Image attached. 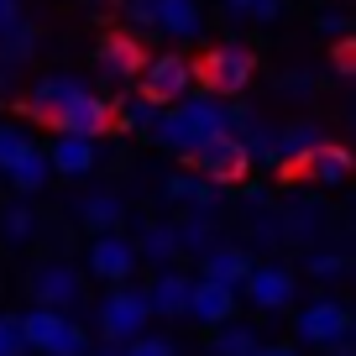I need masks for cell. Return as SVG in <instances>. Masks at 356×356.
I'll return each instance as SVG.
<instances>
[{
  "label": "cell",
  "mask_w": 356,
  "mask_h": 356,
  "mask_svg": "<svg viewBox=\"0 0 356 356\" xmlns=\"http://www.w3.org/2000/svg\"><path fill=\"white\" fill-rule=\"evenodd\" d=\"M136 267H142V257H136V241L126 231L89 236V252H84V273L89 278H100L105 289H111V283H131Z\"/></svg>",
  "instance_id": "52a82bcc"
},
{
  "label": "cell",
  "mask_w": 356,
  "mask_h": 356,
  "mask_svg": "<svg viewBox=\"0 0 356 356\" xmlns=\"http://www.w3.org/2000/svg\"><path fill=\"white\" fill-rule=\"evenodd\" d=\"M131 241H136V257H142V262H157V267H173V262H178L173 220H147L142 231L131 236Z\"/></svg>",
  "instance_id": "cb8c5ba5"
},
{
  "label": "cell",
  "mask_w": 356,
  "mask_h": 356,
  "mask_svg": "<svg viewBox=\"0 0 356 356\" xmlns=\"http://www.w3.org/2000/svg\"><path fill=\"white\" fill-rule=\"evenodd\" d=\"M0 173H6V184H11L16 194H42L47 184H53V163H47V147L26 142L22 152L11 157V163L0 168Z\"/></svg>",
  "instance_id": "e0dca14e"
},
{
  "label": "cell",
  "mask_w": 356,
  "mask_h": 356,
  "mask_svg": "<svg viewBox=\"0 0 356 356\" xmlns=\"http://www.w3.org/2000/svg\"><path fill=\"white\" fill-rule=\"evenodd\" d=\"M53 131H68V136H89V142H100L105 131H115L111 126V100H105V95H95V89H74V95H68L63 100V111L53 115Z\"/></svg>",
  "instance_id": "8fae6325"
},
{
  "label": "cell",
  "mask_w": 356,
  "mask_h": 356,
  "mask_svg": "<svg viewBox=\"0 0 356 356\" xmlns=\"http://www.w3.org/2000/svg\"><path fill=\"white\" fill-rule=\"evenodd\" d=\"M26 142H32V136H26V131H22V126H6V121H0V168L11 163V157H16V152H22V147H26Z\"/></svg>",
  "instance_id": "e575fe53"
},
{
  "label": "cell",
  "mask_w": 356,
  "mask_h": 356,
  "mask_svg": "<svg viewBox=\"0 0 356 356\" xmlns=\"http://www.w3.org/2000/svg\"><path fill=\"white\" fill-rule=\"evenodd\" d=\"M189 163H194L200 178H210L215 189H220V184H241V178L252 173V157H246V147H241L236 131H220V136H210L204 147H194Z\"/></svg>",
  "instance_id": "ba28073f"
},
{
  "label": "cell",
  "mask_w": 356,
  "mask_h": 356,
  "mask_svg": "<svg viewBox=\"0 0 356 356\" xmlns=\"http://www.w3.org/2000/svg\"><path fill=\"white\" fill-rule=\"evenodd\" d=\"M74 89H84V79H74V74H47V79H37L32 89H26V100H22V111L32 115V121H53L58 111H63V100L74 95Z\"/></svg>",
  "instance_id": "ac0fdd59"
},
{
  "label": "cell",
  "mask_w": 356,
  "mask_h": 356,
  "mask_svg": "<svg viewBox=\"0 0 356 356\" xmlns=\"http://www.w3.org/2000/svg\"><path fill=\"white\" fill-rule=\"evenodd\" d=\"M351 26H356V22H351L346 11H325V16H320V32H325V37H351Z\"/></svg>",
  "instance_id": "74e56055"
},
{
  "label": "cell",
  "mask_w": 356,
  "mask_h": 356,
  "mask_svg": "<svg viewBox=\"0 0 356 356\" xmlns=\"http://www.w3.org/2000/svg\"><path fill=\"white\" fill-rule=\"evenodd\" d=\"M283 16V0H252L246 6V22H278Z\"/></svg>",
  "instance_id": "f35d334b"
},
{
  "label": "cell",
  "mask_w": 356,
  "mask_h": 356,
  "mask_svg": "<svg viewBox=\"0 0 356 356\" xmlns=\"http://www.w3.org/2000/svg\"><path fill=\"white\" fill-rule=\"evenodd\" d=\"M293 335H299L304 346H335V341H351V309H346L341 299H309L299 314H293Z\"/></svg>",
  "instance_id": "9c48e42d"
},
{
  "label": "cell",
  "mask_w": 356,
  "mask_h": 356,
  "mask_svg": "<svg viewBox=\"0 0 356 356\" xmlns=\"http://www.w3.org/2000/svg\"><path fill=\"white\" fill-rule=\"evenodd\" d=\"M314 89H320V79L304 74V68H299V74H283V79H278V95H289V100H309Z\"/></svg>",
  "instance_id": "d6a6232c"
},
{
  "label": "cell",
  "mask_w": 356,
  "mask_h": 356,
  "mask_svg": "<svg viewBox=\"0 0 356 356\" xmlns=\"http://www.w3.org/2000/svg\"><path fill=\"white\" fill-rule=\"evenodd\" d=\"M32 53H37V26L16 16V22L0 32V68H22Z\"/></svg>",
  "instance_id": "83f0119b"
},
{
  "label": "cell",
  "mask_w": 356,
  "mask_h": 356,
  "mask_svg": "<svg viewBox=\"0 0 356 356\" xmlns=\"http://www.w3.org/2000/svg\"><path fill=\"white\" fill-rule=\"evenodd\" d=\"M246 6H252V0H225V11H231V16H246Z\"/></svg>",
  "instance_id": "ee69618b"
},
{
  "label": "cell",
  "mask_w": 356,
  "mask_h": 356,
  "mask_svg": "<svg viewBox=\"0 0 356 356\" xmlns=\"http://www.w3.org/2000/svg\"><path fill=\"white\" fill-rule=\"evenodd\" d=\"M26 293H32V304H42V309L74 314L79 304H84V267H74L68 257H47V262H37L32 273H26Z\"/></svg>",
  "instance_id": "5b68a950"
},
{
  "label": "cell",
  "mask_w": 356,
  "mask_h": 356,
  "mask_svg": "<svg viewBox=\"0 0 356 356\" xmlns=\"http://www.w3.org/2000/svg\"><path fill=\"white\" fill-rule=\"evenodd\" d=\"M325 356H356V346L351 341H335V346H325Z\"/></svg>",
  "instance_id": "7bdbcfd3"
},
{
  "label": "cell",
  "mask_w": 356,
  "mask_h": 356,
  "mask_svg": "<svg viewBox=\"0 0 356 356\" xmlns=\"http://www.w3.org/2000/svg\"><path fill=\"white\" fill-rule=\"evenodd\" d=\"M220 131H231V105L215 100V95H184V100H173V105L157 111V121H152L147 136H152L163 152L189 157L194 147H204Z\"/></svg>",
  "instance_id": "6da1fadb"
},
{
  "label": "cell",
  "mask_w": 356,
  "mask_h": 356,
  "mask_svg": "<svg viewBox=\"0 0 356 356\" xmlns=\"http://www.w3.org/2000/svg\"><path fill=\"white\" fill-rule=\"evenodd\" d=\"M325 142V131L314 121H289L273 131V168H283V173H299V163L314 152V147Z\"/></svg>",
  "instance_id": "9a60e30c"
},
{
  "label": "cell",
  "mask_w": 356,
  "mask_h": 356,
  "mask_svg": "<svg viewBox=\"0 0 356 356\" xmlns=\"http://www.w3.org/2000/svg\"><path fill=\"white\" fill-rule=\"evenodd\" d=\"M157 111H163V105H152L147 95H126V100H111V126H115V131L147 136L152 121H157Z\"/></svg>",
  "instance_id": "4316f807"
},
{
  "label": "cell",
  "mask_w": 356,
  "mask_h": 356,
  "mask_svg": "<svg viewBox=\"0 0 356 356\" xmlns=\"http://www.w3.org/2000/svg\"><path fill=\"white\" fill-rule=\"evenodd\" d=\"M351 121H356V105H351Z\"/></svg>",
  "instance_id": "bcb514c9"
},
{
  "label": "cell",
  "mask_w": 356,
  "mask_h": 356,
  "mask_svg": "<svg viewBox=\"0 0 356 356\" xmlns=\"http://www.w3.org/2000/svg\"><path fill=\"white\" fill-rule=\"evenodd\" d=\"M236 304H241V293L225 289V283H210V278H194L189 283V309H184V320L204 325V330H215V325L236 320Z\"/></svg>",
  "instance_id": "4fadbf2b"
},
{
  "label": "cell",
  "mask_w": 356,
  "mask_h": 356,
  "mask_svg": "<svg viewBox=\"0 0 356 356\" xmlns=\"http://www.w3.org/2000/svg\"><path fill=\"white\" fill-rule=\"evenodd\" d=\"M126 22H131L136 32H157L152 26V0H126Z\"/></svg>",
  "instance_id": "8d00e7d4"
},
{
  "label": "cell",
  "mask_w": 356,
  "mask_h": 356,
  "mask_svg": "<svg viewBox=\"0 0 356 356\" xmlns=\"http://www.w3.org/2000/svg\"><path fill=\"white\" fill-rule=\"evenodd\" d=\"M16 16H22V0H0V32H6Z\"/></svg>",
  "instance_id": "ab89813d"
},
{
  "label": "cell",
  "mask_w": 356,
  "mask_h": 356,
  "mask_svg": "<svg viewBox=\"0 0 356 356\" xmlns=\"http://www.w3.org/2000/svg\"><path fill=\"white\" fill-rule=\"evenodd\" d=\"M252 356H299V346H257Z\"/></svg>",
  "instance_id": "60d3db41"
},
{
  "label": "cell",
  "mask_w": 356,
  "mask_h": 356,
  "mask_svg": "<svg viewBox=\"0 0 356 356\" xmlns=\"http://www.w3.org/2000/svg\"><path fill=\"white\" fill-rule=\"evenodd\" d=\"M142 63H147V53H142V42H136L131 32H111V37H100V47H95V68H100L111 84H136Z\"/></svg>",
  "instance_id": "7c38bea8"
},
{
  "label": "cell",
  "mask_w": 356,
  "mask_h": 356,
  "mask_svg": "<svg viewBox=\"0 0 356 356\" xmlns=\"http://www.w3.org/2000/svg\"><path fill=\"white\" fill-rule=\"evenodd\" d=\"M89 356H126L115 341H100V346H89Z\"/></svg>",
  "instance_id": "b9f144b4"
},
{
  "label": "cell",
  "mask_w": 356,
  "mask_h": 356,
  "mask_svg": "<svg viewBox=\"0 0 356 356\" xmlns=\"http://www.w3.org/2000/svg\"><path fill=\"white\" fill-rule=\"evenodd\" d=\"M147 325H152V309H147V293L136 289V283H111L105 289V299L95 304V330H100V341H136V335H147Z\"/></svg>",
  "instance_id": "3957f363"
},
{
  "label": "cell",
  "mask_w": 356,
  "mask_h": 356,
  "mask_svg": "<svg viewBox=\"0 0 356 356\" xmlns=\"http://www.w3.org/2000/svg\"><path fill=\"white\" fill-rule=\"evenodd\" d=\"M241 293L246 304H252L257 314H278L293 304V293H299V283H293V273L283 262H252V273L241 278Z\"/></svg>",
  "instance_id": "30bf717a"
},
{
  "label": "cell",
  "mask_w": 356,
  "mask_h": 356,
  "mask_svg": "<svg viewBox=\"0 0 356 356\" xmlns=\"http://www.w3.org/2000/svg\"><path fill=\"white\" fill-rule=\"evenodd\" d=\"M126 356H178V346L168 341V335H136V341L121 346Z\"/></svg>",
  "instance_id": "4dcf8cb0"
},
{
  "label": "cell",
  "mask_w": 356,
  "mask_h": 356,
  "mask_svg": "<svg viewBox=\"0 0 356 356\" xmlns=\"http://www.w3.org/2000/svg\"><path fill=\"white\" fill-rule=\"evenodd\" d=\"M0 356H26V335L16 314H0Z\"/></svg>",
  "instance_id": "1f68e13d"
},
{
  "label": "cell",
  "mask_w": 356,
  "mask_h": 356,
  "mask_svg": "<svg viewBox=\"0 0 356 356\" xmlns=\"http://www.w3.org/2000/svg\"><path fill=\"white\" fill-rule=\"evenodd\" d=\"M252 74H257V58H252V47H241V42L210 47V53L200 58V68H194V79H200L204 95H215V100H236V95L252 84Z\"/></svg>",
  "instance_id": "277c9868"
},
{
  "label": "cell",
  "mask_w": 356,
  "mask_h": 356,
  "mask_svg": "<svg viewBox=\"0 0 356 356\" xmlns=\"http://www.w3.org/2000/svg\"><path fill=\"white\" fill-rule=\"evenodd\" d=\"M194 63L184 53H163V58H147L142 74H136V95H147L152 105H173L184 95H194Z\"/></svg>",
  "instance_id": "8992f818"
},
{
  "label": "cell",
  "mask_w": 356,
  "mask_h": 356,
  "mask_svg": "<svg viewBox=\"0 0 356 356\" xmlns=\"http://www.w3.org/2000/svg\"><path fill=\"white\" fill-rule=\"evenodd\" d=\"M351 346H356V314H351Z\"/></svg>",
  "instance_id": "f6af8a7d"
},
{
  "label": "cell",
  "mask_w": 356,
  "mask_h": 356,
  "mask_svg": "<svg viewBox=\"0 0 356 356\" xmlns=\"http://www.w3.org/2000/svg\"><path fill=\"white\" fill-rule=\"evenodd\" d=\"M257 330L252 325H241V320H225V325H215V335H210V356H252L257 351Z\"/></svg>",
  "instance_id": "f1b7e54d"
},
{
  "label": "cell",
  "mask_w": 356,
  "mask_h": 356,
  "mask_svg": "<svg viewBox=\"0 0 356 356\" xmlns=\"http://www.w3.org/2000/svg\"><path fill=\"white\" fill-rule=\"evenodd\" d=\"M16 320H22L26 351H37V356H89V346H95V335H89L74 314H63V309L32 304V309L16 314Z\"/></svg>",
  "instance_id": "7a4b0ae2"
},
{
  "label": "cell",
  "mask_w": 356,
  "mask_h": 356,
  "mask_svg": "<svg viewBox=\"0 0 356 356\" xmlns=\"http://www.w3.org/2000/svg\"><path fill=\"white\" fill-rule=\"evenodd\" d=\"M351 168H356L351 147H341V142H320V147H314V152L299 163V173H309L320 189H335V184H346V178H351Z\"/></svg>",
  "instance_id": "44dd1931"
},
{
  "label": "cell",
  "mask_w": 356,
  "mask_h": 356,
  "mask_svg": "<svg viewBox=\"0 0 356 356\" xmlns=\"http://www.w3.org/2000/svg\"><path fill=\"white\" fill-rule=\"evenodd\" d=\"M330 63L341 79H356V37H341V42L330 47Z\"/></svg>",
  "instance_id": "836d02e7"
},
{
  "label": "cell",
  "mask_w": 356,
  "mask_h": 356,
  "mask_svg": "<svg viewBox=\"0 0 356 356\" xmlns=\"http://www.w3.org/2000/svg\"><path fill=\"white\" fill-rule=\"evenodd\" d=\"M152 26L173 42H189V37L204 32V11L200 0H152Z\"/></svg>",
  "instance_id": "ffe728a7"
},
{
  "label": "cell",
  "mask_w": 356,
  "mask_h": 356,
  "mask_svg": "<svg viewBox=\"0 0 356 356\" xmlns=\"http://www.w3.org/2000/svg\"><path fill=\"white\" fill-rule=\"evenodd\" d=\"M173 236H178V257H204L220 241V220L210 210H189L184 220H173Z\"/></svg>",
  "instance_id": "7402d4cb"
},
{
  "label": "cell",
  "mask_w": 356,
  "mask_h": 356,
  "mask_svg": "<svg viewBox=\"0 0 356 356\" xmlns=\"http://www.w3.org/2000/svg\"><path fill=\"white\" fill-rule=\"evenodd\" d=\"M252 273V252L236 241H215L210 252L200 257V278L210 283H225V289H241V278Z\"/></svg>",
  "instance_id": "d6986e66"
},
{
  "label": "cell",
  "mask_w": 356,
  "mask_h": 356,
  "mask_svg": "<svg viewBox=\"0 0 356 356\" xmlns=\"http://www.w3.org/2000/svg\"><path fill=\"white\" fill-rule=\"evenodd\" d=\"M79 220H84V231H89V236H100V231H121V220H126V200H121V194H111V189L89 194V200L79 204Z\"/></svg>",
  "instance_id": "d4e9b609"
},
{
  "label": "cell",
  "mask_w": 356,
  "mask_h": 356,
  "mask_svg": "<svg viewBox=\"0 0 356 356\" xmlns=\"http://www.w3.org/2000/svg\"><path fill=\"white\" fill-rule=\"evenodd\" d=\"M346 267H351V262H346L341 252H309V257H304V273H309V278H341Z\"/></svg>",
  "instance_id": "f546056e"
},
{
  "label": "cell",
  "mask_w": 356,
  "mask_h": 356,
  "mask_svg": "<svg viewBox=\"0 0 356 356\" xmlns=\"http://www.w3.org/2000/svg\"><path fill=\"white\" fill-rule=\"evenodd\" d=\"M163 194H168V204H184V210H210L215 215V204H220V189H215L210 178H200L189 168V173H173L163 184Z\"/></svg>",
  "instance_id": "603a6c76"
},
{
  "label": "cell",
  "mask_w": 356,
  "mask_h": 356,
  "mask_svg": "<svg viewBox=\"0 0 356 356\" xmlns=\"http://www.w3.org/2000/svg\"><path fill=\"white\" fill-rule=\"evenodd\" d=\"M320 231V215H314V204H299V210L289 215V236H314Z\"/></svg>",
  "instance_id": "d590c367"
},
{
  "label": "cell",
  "mask_w": 356,
  "mask_h": 356,
  "mask_svg": "<svg viewBox=\"0 0 356 356\" xmlns=\"http://www.w3.org/2000/svg\"><path fill=\"white\" fill-rule=\"evenodd\" d=\"M37 236H42V215H37L26 200H11L0 210V241L6 246H32Z\"/></svg>",
  "instance_id": "484cf974"
},
{
  "label": "cell",
  "mask_w": 356,
  "mask_h": 356,
  "mask_svg": "<svg viewBox=\"0 0 356 356\" xmlns=\"http://www.w3.org/2000/svg\"><path fill=\"white\" fill-rule=\"evenodd\" d=\"M189 283H194L189 273H178V267H157L152 283H142L152 320H184V309H189Z\"/></svg>",
  "instance_id": "5bb4252c"
},
{
  "label": "cell",
  "mask_w": 356,
  "mask_h": 356,
  "mask_svg": "<svg viewBox=\"0 0 356 356\" xmlns=\"http://www.w3.org/2000/svg\"><path fill=\"white\" fill-rule=\"evenodd\" d=\"M47 163H53V178H84V173H95V163H100V147L89 142V136L58 131L53 142H47Z\"/></svg>",
  "instance_id": "2e32d148"
}]
</instances>
